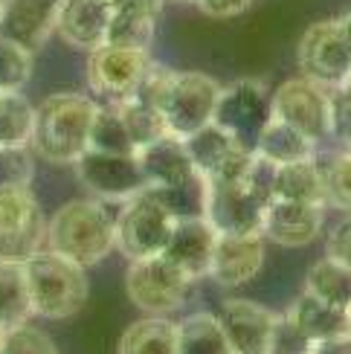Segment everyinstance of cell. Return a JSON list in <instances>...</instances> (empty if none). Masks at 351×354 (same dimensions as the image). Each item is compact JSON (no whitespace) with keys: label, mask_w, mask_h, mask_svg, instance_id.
<instances>
[{"label":"cell","mask_w":351,"mask_h":354,"mask_svg":"<svg viewBox=\"0 0 351 354\" xmlns=\"http://www.w3.org/2000/svg\"><path fill=\"white\" fill-rule=\"evenodd\" d=\"M140 96L145 105H151L163 116L166 134L186 140L198 134L200 128L212 125L215 108L221 99V84L207 73L195 70H163L151 67V73L140 84Z\"/></svg>","instance_id":"6da1fadb"},{"label":"cell","mask_w":351,"mask_h":354,"mask_svg":"<svg viewBox=\"0 0 351 354\" xmlns=\"http://www.w3.org/2000/svg\"><path fill=\"white\" fill-rule=\"evenodd\" d=\"M99 105L84 93H53L35 108L32 149L38 157L58 166H76V160L91 149V128Z\"/></svg>","instance_id":"7a4b0ae2"},{"label":"cell","mask_w":351,"mask_h":354,"mask_svg":"<svg viewBox=\"0 0 351 354\" xmlns=\"http://www.w3.org/2000/svg\"><path fill=\"white\" fill-rule=\"evenodd\" d=\"M113 224L116 212L108 209L105 201H70L47 221V250L87 270L116 247Z\"/></svg>","instance_id":"3957f363"},{"label":"cell","mask_w":351,"mask_h":354,"mask_svg":"<svg viewBox=\"0 0 351 354\" xmlns=\"http://www.w3.org/2000/svg\"><path fill=\"white\" fill-rule=\"evenodd\" d=\"M32 314L44 319H67L87 302V273L79 264L61 259L53 250H41L23 264Z\"/></svg>","instance_id":"277c9868"},{"label":"cell","mask_w":351,"mask_h":354,"mask_svg":"<svg viewBox=\"0 0 351 354\" xmlns=\"http://www.w3.org/2000/svg\"><path fill=\"white\" fill-rule=\"evenodd\" d=\"M174 221L178 218L149 189H142L140 195L120 203V209H116V224H113L116 250L128 261L163 256V250L171 239Z\"/></svg>","instance_id":"5b68a950"},{"label":"cell","mask_w":351,"mask_h":354,"mask_svg":"<svg viewBox=\"0 0 351 354\" xmlns=\"http://www.w3.org/2000/svg\"><path fill=\"white\" fill-rule=\"evenodd\" d=\"M192 279H186L166 256L131 261L125 276V290L131 302L149 317H166L180 311L189 299Z\"/></svg>","instance_id":"8992f818"},{"label":"cell","mask_w":351,"mask_h":354,"mask_svg":"<svg viewBox=\"0 0 351 354\" xmlns=\"http://www.w3.org/2000/svg\"><path fill=\"white\" fill-rule=\"evenodd\" d=\"M265 201L244 180H207L203 177V218L218 235H261Z\"/></svg>","instance_id":"52a82bcc"},{"label":"cell","mask_w":351,"mask_h":354,"mask_svg":"<svg viewBox=\"0 0 351 354\" xmlns=\"http://www.w3.org/2000/svg\"><path fill=\"white\" fill-rule=\"evenodd\" d=\"M296 62L308 82L325 87V91L343 87L351 73V47L340 29V21L328 18L305 29L296 47Z\"/></svg>","instance_id":"ba28073f"},{"label":"cell","mask_w":351,"mask_h":354,"mask_svg":"<svg viewBox=\"0 0 351 354\" xmlns=\"http://www.w3.org/2000/svg\"><path fill=\"white\" fill-rule=\"evenodd\" d=\"M151 67L154 64L149 50L102 44L87 58V82H91V91H96L99 96H105L108 102H120L140 91Z\"/></svg>","instance_id":"9c48e42d"},{"label":"cell","mask_w":351,"mask_h":354,"mask_svg":"<svg viewBox=\"0 0 351 354\" xmlns=\"http://www.w3.org/2000/svg\"><path fill=\"white\" fill-rule=\"evenodd\" d=\"M270 113L279 116L282 122L294 125L302 131L308 140L319 142L331 137V105H328V91L305 76L287 79L276 87L270 96Z\"/></svg>","instance_id":"30bf717a"},{"label":"cell","mask_w":351,"mask_h":354,"mask_svg":"<svg viewBox=\"0 0 351 354\" xmlns=\"http://www.w3.org/2000/svg\"><path fill=\"white\" fill-rule=\"evenodd\" d=\"M76 174L105 203H125L145 189L137 154H108L87 149L76 160Z\"/></svg>","instance_id":"8fae6325"},{"label":"cell","mask_w":351,"mask_h":354,"mask_svg":"<svg viewBox=\"0 0 351 354\" xmlns=\"http://www.w3.org/2000/svg\"><path fill=\"white\" fill-rule=\"evenodd\" d=\"M270 120V96L261 82L241 79L229 87H221V99L215 108V125L227 131L241 145H256L258 131Z\"/></svg>","instance_id":"7c38bea8"},{"label":"cell","mask_w":351,"mask_h":354,"mask_svg":"<svg viewBox=\"0 0 351 354\" xmlns=\"http://www.w3.org/2000/svg\"><path fill=\"white\" fill-rule=\"evenodd\" d=\"M215 317L227 334L232 354H267L270 334L279 314L250 299H227Z\"/></svg>","instance_id":"4fadbf2b"},{"label":"cell","mask_w":351,"mask_h":354,"mask_svg":"<svg viewBox=\"0 0 351 354\" xmlns=\"http://www.w3.org/2000/svg\"><path fill=\"white\" fill-rule=\"evenodd\" d=\"M325 221V206L273 198L265 206L261 235L279 247H308L319 239Z\"/></svg>","instance_id":"5bb4252c"},{"label":"cell","mask_w":351,"mask_h":354,"mask_svg":"<svg viewBox=\"0 0 351 354\" xmlns=\"http://www.w3.org/2000/svg\"><path fill=\"white\" fill-rule=\"evenodd\" d=\"M215 241H218V232L209 227V221L203 215L178 218V221H174L171 239H169V244L163 250V256L178 270H183L186 279L198 282V279L209 276Z\"/></svg>","instance_id":"9a60e30c"},{"label":"cell","mask_w":351,"mask_h":354,"mask_svg":"<svg viewBox=\"0 0 351 354\" xmlns=\"http://www.w3.org/2000/svg\"><path fill=\"white\" fill-rule=\"evenodd\" d=\"M137 163L145 177V189H180L198 180V171L186 154L183 140L163 134L137 151Z\"/></svg>","instance_id":"2e32d148"},{"label":"cell","mask_w":351,"mask_h":354,"mask_svg":"<svg viewBox=\"0 0 351 354\" xmlns=\"http://www.w3.org/2000/svg\"><path fill=\"white\" fill-rule=\"evenodd\" d=\"M265 264V235H218L209 276L224 288L253 282Z\"/></svg>","instance_id":"e0dca14e"},{"label":"cell","mask_w":351,"mask_h":354,"mask_svg":"<svg viewBox=\"0 0 351 354\" xmlns=\"http://www.w3.org/2000/svg\"><path fill=\"white\" fill-rule=\"evenodd\" d=\"M58 0H3L0 3V41L18 44L26 53L44 47L53 32Z\"/></svg>","instance_id":"ac0fdd59"},{"label":"cell","mask_w":351,"mask_h":354,"mask_svg":"<svg viewBox=\"0 0 351 354\" xmlns=\"http://www.w3.org/2000/svg\"><path fill=\"white\" fill-rule=\"evenodd\" d=\"M108 21H111V9L102 6L99 0H58L53 32L61 35L70 47L93 53L96 47L105 44Z\"/></svg>","instance_id":"d6986e66"},{"label":"cell","mask_w":351,"mask_h":354,"mask_svg":"<svg viewBox=\"0 0 351 354\" xmlns=\"http://www.w3.org/2000/svg\"><path fill=\"white\" fill-rule=\"evenodd\" d=\"M253 151L273 166H285V163H299V160H316V142L270 113L265 128L258 131Z\"/></svg>","instance_id":"ffe728a7"},{"label":"cell","mask_w":351,"mask_h":354,"mask_svg":"<svg viewBox=\"0 0 351 354\" xmlns=\"http://www.w3.org/2000/svg\"><path fill=\"white\" fill-rule=\"evenodd\" d=\"M273 198L325 206L323 166L316 160H299V163L276 166L273 169Z\"/></svg>","instance_id":"44dd1931"},{"label":"cell","mask_w":351,"mask_h":354,"mask_svg":"<svg viewBox=\"0 0 351 354\" xmlns=\"http://www.w3.org/2000/svg\"><path fill=\"white\" fill-rule=\"evenodd\" d=\"M285 317L294 322L311 343H323V340H331V337L348 334V314L314 299L311 293H305V290H302V297L285 311Z\"/></svg>","instance_id":"7402d4cb"},{"label":"cell","mask_w":351,"mask_h":354,"mask_svg":"<svg viewBox=\"0 0 351 354\" xmlns=\"http://www.w3.org/2000/svg\"><path fill=\"white\" fill-rule=\"evenodd\" d=\"M305 293H311L314 299L348 314L351 311V268L328 256L314 261L308 276H305Z\"/></svg>","instance_id":"603a6c76"},{"label":"cell","mask_w":351,"mask_h":354,"mask_svg":"<svg viewBox=\"0 0 351 354\" xmlns=\"http://www.w3.org/2000/svg\"><path fill=\"white\" fill-rule=\"evenodd\" d=\"M174 334H178V354H232L215 314L198 311L183 322H174Z\"/></svg>","instance_id":"cb8c5ba5"},{"label":"cell","mask_w":351,"mask_h":354,"mask_svg":"<svg viewBox=\"0 0 351 354\" xmlns=\"http://www.w3.org/2000/svg\"><path fill=\"white\" fill-rule=\"evenodd\" d=\"M120 354H178V334H174V322L166 317H145L128 326Z\"/></svg>","instance_id":"d4e9b609"},{"label":"cell","mask_w":351,"mask_h":354,"mask_svg":"<svg viewBox=\"0 0 351 354\" xmlns=\"http://www.w3.org/2000/svg\"><path fill=\"white\" fill-rule=\"evenodd\" d=\"M32 317L29 288L23 276V264L0 261V328H15Z\"/></svg>","instance_id":"484cf974"},{"label":"cell","mask_w":351,"mask_h":354,"mask_svg":"<svg viewBox=\"0 0 351 354\" xmlns=\"http://www.w3.org/2000/svg\"><path fill=\"white\" fill-rule=\"evenodd\" d=\"M35 108L23 93H0V149H29Z\"/></svg>","instance_id":"4316f807"},{"label":"cell","mask_w":351,"mask_h":354,"mask_svg":"<svg viewBox=\"0 0 351 354\" xmlns=\"http://www.w3.org/2000/svg\"><path fill=\"white\" fill-rule=\"evenodd\" d=\"M154 32H157V18L142 15V12H134V9L116 6V9H111L105 44H113V47H128V50H151Z\"/></svg>","instance_id":"83f0119b"},{"label":"cell","mask_w":351,"mask_h":354,"mask_svg":"<svg viewBox=\"0 0 351 354\" xmlns=\"http://www.w3.org/2000/svg\"><path fill=\"white\" fill-rule=\"evenodd\" d=\"M108 105L116 108L120 120L128 131L131 142H134V151H140L142 145L154 142L157 137L166 134V125H163V116H160L151 105H145L140 96H128V99H120V102H108Z\"/></svg>","instance_id":"f1b7e54d"},{"label":"cell","mask_w":351,"mask_h":354,"mask_svg":"<svg viewBox=\"0 0 351 354\" xmlns=\"http://www.w3.org/2000/svg\"><path fill=\"white\" fill-rule=\"evenodd\" d=\"M41 250H47V221L44 218L21 230L0 232V261L6 264H26Z\"/></svg>","instance_id":"f546056e"},{"label":"cell","mask_w":351,"mask_h":354,"mask_svg":"<svg viewBox=\"0 0 351 354\" xmlns=\"http://www.w3.org/2000/svg\"><path fill=\"white\" fill-rule=\"evenodd\" d=\"M91 151H108V154H137L128 131L120 120L113 105H99L96 120L91 128Z\"/></svg>","instance_id":"4dcf8cb0"},{"label":"cell","mask_w":351,"mask_h":354,"mask_svg":"<svg viewBox=\"0 0 351 354\" xmlns=\"http://www.w3.org/2000/svg\"><path fill=\"white\" fill-rule=\"evenodd\" d=\"M41 215L35 195L29 192V186L21 189H0V232L6 230H21L35 224Z\"/></svg>","instance_id":"1f68e13d"},{"label":"cell","mask_w":351,"mask_h":354,"mask_svg":"<svg viewBox=\"0 0 351 354\" xmlns=\"http://www.w3.org/2000/svg\"><path fill=\"white\" fill-rule=\"evenodd\" d=\"M29 79H32V53L18 44L0 41V93H21Z\"/></svg>","instance_id":"d6a6232c"},{"label":"cell","mask_w":351,"mask_h":354,"mask_svg":"<svg viewBox=\"0 0 351 354\" xmlns=\"http://www.w3.org/2000/svg\"><path fill=\"white\" fill-rule=\"evenodd\" d=\"M325 180V206H334L345 215H351V154L343 151L323 166Z\"/></svg>","instance_id":"836d02e7"},{"label":"cell","mask_w":351,"mask_h":354,"mask_svg":"<svg viewBox=\"0 0 351 354\" xmlns=\"http://www.w3.org/2000/svg\"><path fill=\"white\" fill-rule=\"evenodd\" d=\"M0 354H58V348L41 328L23 322L0 334Z\"/></svg>","instance_id":"e575fe53"},{"label":"cell","mask_w":351,"mask_h":354,"mask_svg":"<svg viewBox=\"0 0 351 354\" xmlns=\"http://www.w3.org/2000/svg\"><path fill=\"white\" fill-rule=\"evenodd\" d=\"M32 157L26 149H0V189H21L32 180Z\"/></svg>","instance_id":"d590c367"},{"label":"cell","mask_w":351,"mask_h":354,"mask_svg":"<svg viewBox=\"0 0 351 354\" xmlns=\"http://www.w3.org/2000/svg\"><path fill=\"white\" fill-rule=\"evenodd\" d=\"M311 351H314V343L294 326V322H290L285 314L276 317L267 354H311Z\"/></svg>","instance_id":"8d00e7d4"},{"label":"cell","mask_w":351,"mask_h":354,"mask_svg":"<svg viewBox=\"0 0 351 354\" xmlns=\"http://www.w3.org/2000/svg\"><path fill=\"white\" fill-rule=\"evenodd\" d=\"M328 105H331V137L340 142H351V87H334L328 91Z\"/></svg>","instance_id":"74e56055"},{"label":"cell","mask_w":351,"mask_h":354,"mask_svg":"<svg viewBox=\"0 0 351 354\" xmlns=\"http://www.w3.org/2000/svg\"><path fill=\"white\" fill-rule=\"evenodd\" d=\"M325 256L345 264V268H351V215H345L343 221H337L334 224V230L328 232L325 239Z\"/></svg>","instance_id":"f35d334b"},{"label":"cell","mask_w":351,"mask_h":354,"mask_svg":"<svg viewBox=\"0 0 351 354\" xmlns=\"http://www.w3.org/2000/svg\"><path fill=\"white\" fill-rule=\"evenodd\" d=\"M198 6L209 15V18L227 21V18H238L247 9L253 6V0H198Z\"/></svg>","instance_id":"ab89813d"},{"label":"cell","mask_w":351,"mask_h":354,"mask_svg":"<svg viewBox=\"0 0 351 354\" xmlns=\"http://www.w3.org/2000/svg\"><path fill=\"white\" fill-rule=\"evenodd\" d=\"M311 354H351V334H340V337H331V340L314 343Z\"/></svg>","instance_id":"60d3db41"},{"label":"cell","mask_w":351,"mask_h":354,"mask_svg":"<svg viewBox=\"0 0 351 354\" xmlns=\"http://www.w3.org/2000/svg\"><path fill=\"white\" fill-rule=\"evenodd\" d=\"M163 3H166V0H120L116 6L134 9V12H142V15H151V18H160V12H163ZM116 6H113V9H116Z\"/></svg>","instance_id":"b9f144b4"},{"label":"cell","mask_w":351,"mask_h":354,"mask_svg":"<svg viewBox=\"0 0 351 354\" xmlns=\"http://www.w3.org/2000/svg\"><path fill=\"white\" fill-rule=\"evenodd\" d=\"M340 29H343V35H345V41H348V47H351V9L345 12V15H340Z\"/></svg>","instance_id":"7bdbcfd3"},{"label":"cell","mask_w":351,"mask_h":354,"mask_svg":"<svg viewBox=\"0 0 351 354\" xmlns=\"http://www.w3.org/2000/svg\"><path fill=\"white\" fill-rule=\"evenodd\" d=\"M99 3H102V6H108V9H113L116 3H120V0H99Z\"/></svg>","instance_id":"ee69618b"},{"label":"cell","mask_w":351,"mask_h":354,"mask_svg":"<svg viewBox=\"0 0 351 354\" xmlns=\"http://www.w3.org/2000/svg\"><path fill=\"white\" fill-rule=\"evenodd\" d=\"M348 334H351V311H348Z\"/></svg>","instance_id":"f6af8a7d"},{"label":"cell","mask_w":351,"mask_h":354,"mask_svg":"<svg viewBox=\"0 0 351 354\" xmlns=\"http://www.w3.org/2000/svg\"><path fill=\"white\" fill-rule=\"evenodd\" d=\"M180 3H198V0H180Z\"/></svg>","instance_id":"bcb514c9"},{"label":"cell","mask_w":351,"mask_h":354,"mask_svg":"<svg viewBox=\"0 0 351 354\" xmlns=\"http://www.w3.org/2000/svg\"><path fill=\"white\" fill-rule=\"evenodd\" d=\"M345 151H348V154H351V142H345Z\"/></svg>","instance_id":"7dc6e473"},{"label":"cell","mask_w":351,"mask_h":354,"mask_svg":"<svg viewBox=\"0 0 351 354\" xmlns=\"http://www.w3.org/2000/svg\"><path fill=\"white\" fill-rule=\"evenodd\" d=\"M345 84H348V87H351V73H348V79H345Z\"/></svg>","instance_id":"c3c4849f"},{"label":"cell","mask_w":351,"mask_h":354,"mask_svg":"<svg viewBox=\"0 0 351 354\" xmlns=\"http://www.w3.org/2000/svg\"><path fill=\"white\" fill-rule=\"evenodd\" d=\"M0 334H3V328H0Z\"/></svg>","instance_id":"681fc988"}]
</instances>
